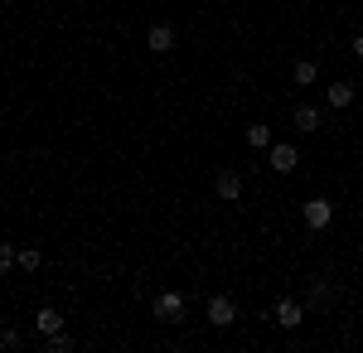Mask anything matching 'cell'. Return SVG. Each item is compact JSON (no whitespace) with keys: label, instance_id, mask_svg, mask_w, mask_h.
Masks as SVG:
<instances>
[{"label":"cell","instance_id":"6da1fadb","mask_svg":"<svg viewBox=\"0 0 363 353\" xmlns=\"http://www.w3.org/2000/svg\"><path fill=\"white\" fill-rule=\"evenodd\" d=\"M184 315H189V300L179 296V291H160L155 296V320L160 325H184Z\"/></svg>","mask_w":363,"mask_h":353},{"label":"cell","instance_id":"7a4b0ae2","mask_svg":"<svg viewBox=\"0 0 363 353\" xmlns=\"http://www.w3.org/2000/svg\"><path fill=\"white\" fill-rule=\"evenodd\" d=\"M301 223H306L310 232H325V228L335 223V203H330V198H306V203H301Z\"/></svg>","mask_w":363,"mask_h":353},{"label":"cell","instance_id":"3957f363","mask_svg":"<svg viewBox=\"0 0 363 353\" xmlns=\"http://www.w3.org/2000/svg\"><path fill=\"white\" fill-rule=\"evenodd\" d=\"M208 325L213 329H233L238 325V300L233 296H208Z\"/></svg>","mask_w":363,"mask_h":353},{"label":"cell","instance_id":"277c9868","mask_svg":"<svg viewBox=\"0 0 363 353\" xmlns=\"http://www.w3.org/2000/svg\"><path fill=\"white\" fill-rule=\"evenodd\" d=\"M267 164H272L277 174H291V169L301 164V150H296L291 140H272V150H267Z\"/></svg>","mask_w":363,"mask_h":353},{"label":"cell","instance_id":"5b68a950","mask_svg":"<svg viewBox=\"0 0 363 353\" xmlns=\"http://www.w3.org/2000/svg\"><path fill=\"white\" fill-rule=\"evenodd\" d=\"M145 44H150V54H169V49L179 44V34H174L169 20H155V25L145 29Z\"/></svg>","mask_w":363,"mask_h":353},{"label":"cell","instance_id":"8992f818","mask_svg":"<svg viewBox=\"0 0 363 353\" xmlns=\"http://www.w3.org/2000/svg\"><path fill=\"white\" fill-rule=\"evenodd\" d=\"M272 320H277L281 329H301L306 325V305H301V300H277V310H272Z\"/></svg>","mask_w":363,"mask_h":353},{"label":"cell","instance_id":"52a82bcc","mask_svg":"<svg viewBox=\"0 0 363 353\" xmlns=\"http://www.w3.org/2000/svg\"><path fill=\"white\" fill-rule=\"evenodd\" d=\"M213 194H218L223 203H238V198H242V174H238V169H218V174H213Z\"/></svg>","mask_w":363,"mask_h":353},{"label":"cell","instance_id":"ba28073f","mask_svg":"<svg viewBox=\"0 0 363 353\" xmlns=\"http://www.w3.org/2000/svg\"><path fill=\"white\" fill-rule=\"evenodd\" d=\"M354 97H359L354 82H344V78L325 87V107H330V111H349V107H354Z\"/></svg>","mask_w":363,"mask_h":353},{"label":"cell","instance_id":"9c48e42d","mask_svg":"<svg viewBox=\"0 0 363 353\" xmlns=\"http://www.w3.org/2000/svg\"><path fill=\"white\" fill-rule=\"evenodd\" d=\"M335 281H310V296H306V310H330L335 305Z\"/></svg>","mask_w":363,"mask_h":353},{"label":"cell","instance_id":"30bf717a","mask_svg":"<svg viewBox=\"0 0 363 353\" xmlns=\"http://www.w3.org/2000/svg\"><path fill=\"white\" fill-rule=\"evenodd\" d=\"M291 121H296V131H320V121H325V111L310 107V102H296V111H291Z\"/></svg>","mask_w":363,"mask_h":353},{"label":"cell","instance_id":"8fae6325","mask_svg":"<svg viewBox=\"0 0 363 353\" xmlns=\"http://www.w3.org/2000/svg\"><path fill=\"white\" fill-rule=\"evenodd\" d=\"M315 78H320V63H315V58H296V63H291V82H296V87H310Z\"/></svg>","mask_w":363,"mask_h":353},{"label":"cell","instance_id":"7c38bea8","mask_svg":"<svg viewBox=\"0 0 363 353\" xmlns=\"http://www.w3.org/2000/svg\"><path fill=\"white\" fill-rule=\"evenodd\" d=\"M272 140H277V136H272L267 121H252V126H247V145H252V150H272Z\"/></svg>","mask_w":363,"mask_h":353},{"label":"cell","instance_id":"4fadbf2b","mask_svg":"<svg viewBox=\"0 0 363 353\" xmlns=\"http://www.w3.org/2000/svg\"><path fill=\"white\" fill-rule=\"evenodd\" d=\"M73 344H78V339H73L68 329H58V334H44V349H49V353H73Z\"/></svg>","mask_w":363,"mask_h":353},{"label":"cell","instance_id":"5bb4252c","mask_svg":"<svg viewBox=\"0 0 363 353\" xmlns=\"http://www.w3.org/2000/svg\"><path fill=\"white\" fill-rule=\"evenodd\" d=\"M34 325H39V334H58V329H63V315H58L54 305H44V310H39V320H34Z\"/></svg>","mask_w":363,"mask_h":353},{"label":"cell","instance_id":"9a60e30c","mask_svg":"<svg viewBox=\"0 0 363 353\" xmlns=\"http://www.w3.org/2000/svg\"><path fill=\"white\" fill-rule=\"evenodd\" d=\"M39 267H44V252H39V247H20V271H39Z\"/></svg>","mask_w":363,"mask_h":353},{"label":"cell","instance_id":"2e32d148","mask_svg":"<svg viewBox=\"0 0 363 353\" xmlns=\"http://www.w3.org/2000/svg\"><path fill=\"white\" fill-rule=\"evenodd\" d=\"M15 267H20V247L0 242V271H15Z\"/></svg>","mask_w":363,"mask_h":353},{"label":"cell","instance_id":"e0dca14e","mask_svg":"<svg viewBox=\"0 0 363 353\" xmlns=\"http://www.w3.org/2000/svg\"><path fill=\"white\" fill-rule=\"evenodd\" d=\"M25 339H20V329H0V349H20Z\"/></svg>","mask_w":363,"mask_h":353},{"label":"cell","instance_id":"ac0fdd59","mask_svg":"<svg viewBox=\"0 0 363 353\" xmlns=\"http://www.w3.org/2000/svg\"><path fill=\"white\" fill-rule=\"evenodd\" d=\"M349 54H354V58H363V34H354V44H349Z\"/></svg>","mask_w":363,"mask_h":353}]
</instances>
